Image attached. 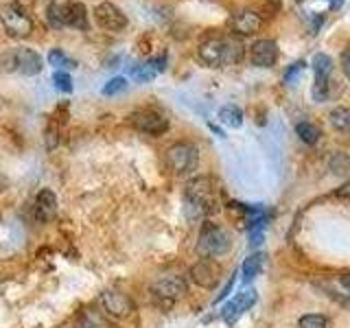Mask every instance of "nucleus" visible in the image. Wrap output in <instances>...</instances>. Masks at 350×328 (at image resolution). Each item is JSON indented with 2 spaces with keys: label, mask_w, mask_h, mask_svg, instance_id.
Segmentation results:
<instances>
[{
  "label": "nucleus",
  "mask_w": 350,
  "mask_h": 328,
  "mask_svg": "<svg viewBox=\"0 0 350 328\" xmlns=\"http://www.w3.org/2000/svg\"><path fill=\"white\" fill-rule=\"evenodd\" d=\"M131 77H134L136 81H151L153 77H156V70H153L149 64L134 66V68H131Z\"/></svg>",
  "instance_id": "nucleus-27"
},
{
  "label": "nucleus",
  "mask_w": 350,
  "mask_h": 328,
  "mask_svg": "<svg viewBox=\"0 0 350 328\" xmlns=\"http://www.w3.org/2000/svg\"><path fill=\"white\" fill-rule=\"evenodd\" d=\"M230 247H232V238L226 230L213 221H204L197 238V254L202 258H217L228 254Z\"/></svg>",
  "instance_id": "nucleus-3"
},
{
  "label": "nucleus",
  "mask_w": 350,
  "mask_h": 328,
  "mask_svg": "<svg viewBox=\"0 0 350 328\" xmlns=\"http://www.w3.org/2000/svg\"><path fill=\"white\" fill-rule=\"evenodd\" d=\"M129 123L142 134L160 136L169 129V118H164L156 109H136L129 114Z\"/></svg>",
  "instance_id": "nucleus-7"
},
{
  "label": "nucleus",
  "mask_w": 350,
  "mask_h": 328,
  "mask_svg": "<svg viewBox=\"0 0 350 328\" xmlns=\"http://www.w3.org/2000/svg\"><path fill=\"white\" fill-rule=\"evenodd\" d=\"M262 27V18L258 11H252V9H241L237 14L230 18V29L237 36H254V33Z\"/></svg>",
  "instance_id": "nucleus-13"
},
{
  "label": "nucleus",
  "mask_w": 350,
  "mask_h": 328,
  "mask_svg": "<svg viewBox=\"0 0 350 328\" xmlns=\"http://www.w3.org/2000/svg\"><path fill=\"white\" fill-rule=\"evenodd\" d=\"M14 62H16V72L25 74V77H33L42 70L40 53H36L33 49H27V46L14 49Z\"/></svg>",
  "instance_id": "nucleus-15"
},
{
  "label": "nucleus",
  "mask_w": 350,
  "mask_h": 328,
  "mask_svg": "<svg viewBox=\"0 0 350 328\" xmlns=\"http://www.w3.org/2000/svg\"><path fill=\"white\" fill-rule=\"evenodd\" d=\"M49 64L53 66L55 70H72V68H77V64L70 57H66V53L62 49H53L49 53Z\"/></svg>",
  "instance_id": "nucleus-22"
},
{
  "label": "nucleus",
  "mask_w": 350,
  "mask_h": 328,
  "mask_svg": "<svg viewBox=\"0 0 350 328\" xmlns=\"http://www.w3.org/2000/svg\"><path fill=\"white\" fill-rule=\"evenodd\" d=\"M46 16L53 27H70V29H88V9L79 0H68V3H51Z\"/></svg>",
  "instance_id": "nucleus-4"
},
{
  "label": "nucleus",
  "mask_w": 350,
  "mask_h": 328,
  "mask_svg": "<svg viewBox=\"0 0 350 328\" xmlns=\"http://www.w3.org/2000/svg\"><path fill=\"white\" fill-rule=\"evenodd\" d=\"M219 120L228 127H241L243 125V109L234 103H228L224 107H219Z\"/></svg>",
  "instance_id": "nucleus-20"
},
{
  "label": "nucleus",
  "mask_w": 350,
  "mask_h": 328,
  "mask_svg": "<svg viewBox=\"0 0 350 328\" xmlns=\"http://www.w3.org/2000/svg\"><path fill=\"white\" fill-rule=\"evenodd\" d=\"M328 120H331V125L337 131H342V134H348V131H350V107H344V105L333 107L331 114H328Z\"/></svg>",
  "instance_id": "nucleus-21"
},
{
  "label": "nucleus",
  "mask_w": 350,
  "mask_h": 328,
  "mask_svg": "<svg viewBox=\"0 0 350 328\" xmlns=\"http://www.w3.org/2000/svg\"><path fill=\"white\" fill-rule=\"evenodd\" d=\"M311 66H313V74H315V83H313L311 94H313V101L322 103L328 96V77H331V72H333V62L328 55L317 53L311 62Z\"/></svg>",
  "instance_id": "nucleus-9"
},
{
  "label": "nucleus",
  "mask_w": 350,
  "mask_h": 328,
  "mask_svg": "<svg viewBox=\"0 0 350 328\" xmlns=\"http://www.w3.org/2000/svg\"><path fill=\"white\" fill-rule=\"evenodd\" d=\"M186 289H189V284H186V280L182 276H164L153 282L151 293L156 300L164 302V306H171L175 300L182 298Z\"/></svg>",
  "instance_id": "nucleus-8"
},
{
  "label": "nucleus",
  "mask_w": 350,
  "mask_h": 328,
  "mask_svg": "<svg viewBox=\"0 0 350 328\" xmlns=\"http://www.w3.org/2000/svg\"><path fill=\"white\" fill-rule=\"evenodd\" d=\"M57 217V197L51 189H42L36 197V219L40 223H51Z\"/></svg>",
  "instance_id": "nucleus-16"
},
{
  "label": "nucleus",
  "mask_w": 350,
  "mask_h": 328,
  "mask_svg": "<svg viewBox=\"0 0 350 328\" xmlns=\"http://www.w3.org/2000/svg\"><path fill=\"white\" fill-rule=\"evenodd\" d=\"M262 265H265V254L262 251H256V254H250L243 262V267H241V276H243L245 282L254 280L258 273L262 271Z\"/></svg>",
  "instance_id": "nucleus-19"
},
{
  "label": "nucleus",
  "mask_w": 350,
  "mask_h": 328,
  "mask_svg": "<svg viewBox=\"0 0 350 328\" xmlns=\"http://www.w3.org/2000/svg\"><path fill=\"white\" fill-rule=\"evenodd\" d=\"M342 70H344V74L350 79V49L342 53Z\"/></svg>",
  "instance_id": "nucleus-30"
},
{
  "label": "nucleus",
  "mask_w": 350,
  "mask_h": 328,
  "mask_svg": "<svg viewBox=\"0 0 350 328\" xmlns=\"http://www.w3.org/2000/svg\"><path fill=\"white\" fill-rule=\"evenodd\" d=\"M94 20L105 31H123L127 27V16L114 3H98L94 7Z\"/></svg>",
  "instance_id": "nucleus-11"
},
{
  "label": "nucleus",
  "mask_w": 350,
  "mask_h": 328,
  "mask_svg": "<svg viewBox=\"0 0 350 328\" xmlns=\"http://www.w3.org/2000/svg\"><path fill=\"white\" fill-rule=\"evenodd\" d=\"M250 59L258 68H271L278 59V44L273 40H256L250 46Z\"/></svg>",
  "instance_id": "nucleus-14"
},
{
  "label": "nucleus",
  "mask_w": 350,
  "mask_h": 328,
  "mask_svg": "<svg viewBox=\"0 0 350 328\" xmlns=\"http://www.w3.org/2000/svg\"><path fill=\"white\" fill-rule=\"evenodd\" d=\"M167 164L175 175H191L200 167V149L191 142H175L167 149Z\"/></svg>",
  "instance_id": "nucleus-5"
},
{
  "label": "nucleus",
  "mask_w": 350,
  "mask_h": 328,
  "mask_svg": "<svg viewBox=\"0 0 350 328\" xmlns=\"http://www.w3.org/2000/svg\"><path fill=\"white\" fill-rule=\"evenodd\" d=\"M53 83L57 90L62 92H72V81H70V74L68 72H64V70H55L53 74Z\"/></svg>",
  "instance_id": "nucleus-26"
},
{
  "label": "nucleus",
  "mask_w": 350,
  "mask_h": 328,
  "mask_svg": "<svg viewBox=\"0 0 350 328\" xmlns=\"http://www.w3.org/2000/svg\"><path fill=\"white\" fill-rule=\"evenodd\" d=\"M20 245H25V230L20 228L18 221H11L3 230V241H0V247L5 251H14Z\"/></svg>",
  "instance_id": "nucleus-18"
},
{
  "label": "nucleus",
  "mask_w": 350,
  "mask_h": 328,
  "mask_svg": "<svg viewBox=\"0 0 350 328\" xmlns=\"http://www.w3.org/2000/svg\"><path fill=\"white\" fill-rule=\"evenodd\" d=\"M302 68H304V64L302 62H295L291 68L284 72V83H291V81H295V77H298V72H302Z\"/></svg>",
  "instance_id": "nucleus-28"
},
{
  "label": "nucleus",
  "mask_w": 350,
  "mask_h": 328,
  "mask_svg": "<svg viewBox=\"0 0 350 328\" xmlns=\"http://www.w3.org/2000/svg\"><path fill=\"white\" fill-rule=\"evenodd\" d=\"M298 328H331V320L320 313H309L300 317Z\"/></svg>",
  "instance_id": "nucleus-24"
},
{
  "label": "nucleus",
  "mask_w": 350,
  "mask_h": 328,
  "mask_svg": "<svg viewBox=\"0 0 350 328\" xmlns=\"http://www.w3.org/2000/svg\"><path fill=\"white\" fill-rule=\"evenodd\" d=\"M184 210L189 219H204L217 213L219 208V189L213 178H193L184 189Z\"/></svg>",
  "instance_id": "nucleus-1"
},
{
  "label": "nucleus",
  "mask_w": 350,
  "mask_h": 328,
  "mask_svg": "<svg viewBox=\"0 0 350 328\" xmlns=\"http://www.w3.org/2000/svg\"><path fill=\"white\" fill-rule=\"evenodd\" d=\"M191 280L202 289H215L221 280V267L213 258H200L191 267Z\"/></svg>",
  "instance_id": "nucleus-10"
},
{
  "label": "nucleus",
  "mask_w": 350,
  "mask_h": 328,
  "mask_svg": "<svg viewBox=\"0 0 350 328\" xmlns=\"http://www.w3.org/2000/svg\"><path fill=\"white\" fill-rule=\"evenodd\" d=\"M5 184H7V180L3 178V175H0V191H3V189H5Z\"/></svg>",
  "instance_id": "nucleus-33"
},
{
  "label": "nucleus",
  "mask_w": 350,
  "mask_h": 328,
  "mask_svg": "<svg viewBox=\"0 0 350 328\" xmlns=\"http://www.w3.org/2000/svg\"><path fill=\"white\" fill-rule=\"evenodd\" d=\"M232 284H234V278H230V282H228V284H226V287H224V291H221V293H219V298H217L215 302H221V300L226 298V295L230 293V289H232Z\"/></svg>",
  "instance_id": "nucleus-31"
},
{
  "label": "nucleus",
  "mask_w": 350,
  "mask_h": 328,
  "mask_svg": "<svg viewBox=\"0 0 350 328\" xmlns=\"http://www.w3.org/2000/svg\"><path fill=\"white\" fill-rule=\"evenodd\" d=\"M295 134H298L300 140L306 142V145H315V142L320 140V129H317L313 123H309V120L295 125Z\"/></svg>",
  "instance_id": "nucleus-23"
},
{
  "label": "nucleus",
  "mask_w": 350,
  "mask_h": 328,
  "mask_svg": "<svg viewBox=\"0 0 350 328\" xmlns=\"http://www.w3.org/2000/svg\"><path fill=\"white\" fill-rule=\"evenodd\" d=\"M101 304L112 317H127L131 311H134V304H131V300L127 298V295L118 293V291H105L101 295Z\"/></svg>",
  "instance_id": "nucleus-17"
},
{
  "label": "nucleus",
  "mask_w": 350,
  "mask_h": 328,
  "mask_svg": "<svg viewBox=\"0 0 350 328\" xmlns=\"http://www.w3.org/2000/svg\"><path fill=\"white\" fill-rule=\"evenodd\" d=\"M127 87V79L125 77H114V79H109L105 85H103V94L105 96H114L118 92H123Z\"/></svg>",
  "instance_id": "nucleus-25"
},
{
  "label": "nucleus",
  "mask_w": 350,
  "mask_h": 328,
  "mask_svg": "<svg viewBox=\"0 0 350 328\" xmlns=\"http://www.w3.org/2000/svg\"><path fill=\"white\" fill-rule=\"evenodd\" d=\"M0 22H3L7 36L11 38H29L33 31L31 18L18 5H5L0 11Z\"/></svg>",
  "instance_id": "nucleus-6"
},
{
  "label": "nucleus",
  "mask_w": 350,
  "mask_h": 328,
  "mask_svg": "<svg viewBox=\"0 0 350 328\" xmlns=\"http://www.w3.org/2000/svg\"><path fill=\"white\" fill-rule=\"evenodd\" d=\"M256 302V291L254 289H245V291H241L239 295H234L232 300H230L224 309H221V317H224V322L228 324H234L241 315H243L247 309H252Z\"/></svg>",
  "instance_id": "nucleus-12"
},
{
  "label": "nucleus",
  "mask_w": 350,
  "mask_h": 328,
  "mask_svg": "<svg viewBox=\"0 0 350 328\" xmlns=\"http://www.w3.org/2000/svg\"><path fill=\"white\" fill-rule=\"evenodd\" d=\"M79 326L81 328H103V324L96 320V315H90V313L81 317V324Z\"/></svg>",
  "instance_id": "nucleus-29"
},
{
  "label": "nucleus",
  "mask_w": 350,
  "mask_h": 328,
  "mask_svg": "<svg viewBox=\"0 0 350 328\" xmlns=\"http://www.w3.org/2000/svg\"><path fill=\"white\" fill-rule=\"evenodd\" d=\"M197 57L208 68H221L226 64L241 62L243 57V46L228 38H208L197 49Z\"/></svg>",
  "instance_id": "nucleus-2"
},
{
  "label": "nucleus",
  "mask_w": 350,
  "mask_h": 328,
  "mask_svg": "<svg viewBox=\"0 0 350 328\" xmlns=\"http://www.w3.org/2000/svg\"><path fill=\"white\" fill-rule=\"evenodd\" d=\"M342 287L350 291V273H346V276H342Z\"/></svg>",
  "instance_id": "nucleus-32"
},
{
  "label": "nucleus",
  "mask_w": 350,
  "mask_h": 328,
  "mask_svg": "<svg viewBox=\"0 0 350 328\" xmlns=\"http://www.w3.org/2000/svg\"><path fill=\"white\" fill-rule=\"evenodd\" d=\"M0 223H3V217H0Z\"/></svg>",
  "instance_id": "nucleus-34"
}]
</instances>
